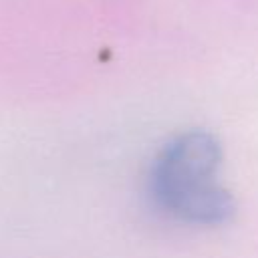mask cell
<instances>
[{"instance_id":"6da1fadb","label":"cell","mask_w":258,"mask_h":258,"mask_svg":"<svg viewBox=\"0 0 258 258\" xmlns=\"http://www.w3.org/2000/svg\"><path fill=\"white\" fill-rule=\"evenodd\" d=\"M222 145L204 129L173 135L157 151L149 171L155 206L189 226H220L236 212L230 189L220 179Z\"/></svg>"}]
</instances>
